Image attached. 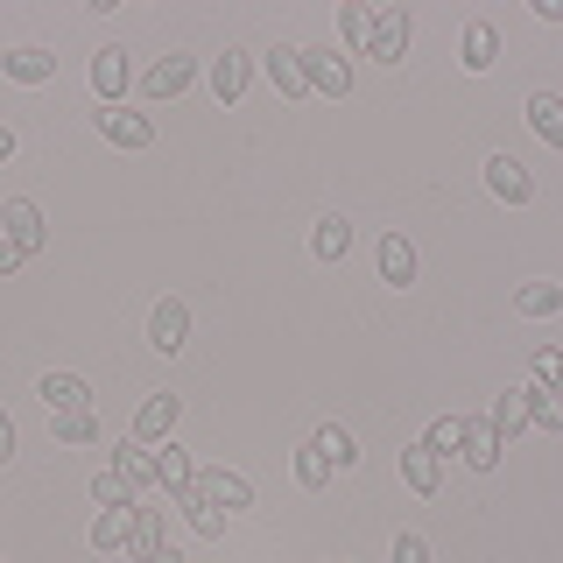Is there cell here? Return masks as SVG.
Returning <instances> with one entry per match:
<instances>
[{"label":"cell","instance_id":"cell-32","mask_svg":"<svg viewBox=\"0 0 563 563\" xmlns=\"http://www.w3.org/2000/svg\"><path fill=\"white\" fill-rule=\"evenodd\" d=\"M92 500L99 507H134V486L120 479V472H99V479H92Z\"/></svg>","mask_w":563,"mask_h":563},{"label":"cell","instance_id":"cell-15","mask_svg":"<svg viewBox=\"0 0 563 563\" xmlns=\"http://www.w3.org/2000/svg\"><path fill=\"white\" fill-rule=\"evenodd\" d=\"M148 451H155V486H169V493H190V479H198V465H190V457L176 451L169 437H163V444H148Z\"/></svg>","mask_w":563,"mask_h":563},{"label":"cell","instance_id":"cell-9","mask_svg":"<svg viewBox=\"0 0 563 563\" xmlns=\"http://www.w3.org/2000/svg\"><path fill=\"white\" fill-rule=\"evenodd\" d=\"M99 134L113 141V148H148V141H155V128L141 113H128V106H106V113H99Z\"/></svg>","mask_w":563,"mask_h":563},{"label":"cell","instance_id":"cell-17","mask_svg":"<svg viewBox=\"0 0 563 563\" xmlns=\"http://www.w3.org/2000/svg\"><path fill=\"white\" fill-rule=\"evenodd\" d=\"M268 78H275V92H310V85H303V49H289V43H275L268 49Z\"/></svg>","mask_w":563,"mask_h":563},{"label":"cell","instance_id":"cell-5","mask_svg":"<svg viewBox=\"0 0 563 563\" xmlns=\"http://www.w3.org/2000/svg\"><path fill=\"white\" fill-rule=\"evenodd\" d=\"M0 78H14V85H49V78H57V57H49L43 43H22V49H8V57H0Z\"/></svg>","mask_w":563,"mask_h":563},{"label":"cell","instance_id":"cell-8","mask_svg":"<svg viewBox=\"0 0 563 563\" xmlns=\"http://www.w3.org/2000/svg\"><path fill=\"white\" fill-rule=\"evenodd\" d=\"M184 339H190V310L176 303V296H169V303H155V317H148V345H155V352H184Z\"/></svg>","mask_w":563,"mask_h":563},{"label":"cell","instance_id":"cell-22","mask_svg":"<svg viewBox=\"0 0 563 563\" xmlns=\"http://www.w3.org/2000/svg\"><path fill=\"white\" fill-rule=\"evenodd\" d=\"M500 437H493V422H465V465L472 472H493V465H500Z\"/></svg>","mask_w":563,"mask_h":563},{"label":"cell","instance_id":"cell-20","mask_svg":"<svg viewBox=\"0 0 563 563\" xmlns=\"http://www.w3.org/2000/svg\"><path fill=\"white\" fill-rule=\"evenodd\" d=\"M380 275L395 282V289H409V282H416V246L401 240V233H387V240H380Z\"/></svg>","mask_w":563,"mask_h":563},{"label":"cell","instance_id":"cell-26","mask_svg":"<svg viewBox=\"0 0 563 563\" xmlns=\"http://www.w3.org/2000/svg\"><path fill=\"white\" fill-rule=\"evenodd\" d=\"M493 57H500V35H493V22H472L465 29V70H493Z\"/></svg>","mask_w":563,"mask_h":563},{"label":"cell","instance_id":"cell-4","mask_svg":"<svg viewBox=\"0 0 563 563\" xmlns=\"http://www.w3.org/2000/svg\"><path fill=\"white\" fill-rule=\"evenodd\" d=\"M486 190L500 205H528V198H536V176H528L515 155H493V163H486Z\"/></svg>","mask_w":563,"mask_h":563},{"label":"cell","instance_id":"cell-13","mask_svg":"<svg viewBox=\"0 0 563 563\" xmlns=\"http://www.w3.org/2000/svg\"><path fill=\"white\" fill-rule=\"evenodd\" d=\"M35 395L49 401V416H70V409H85V395H92V387H85L78 374H43V380H35Z\"/></svg>","mask_w":563,"mask_h":563},{"label":"cell","instance_id":"cell-28","mask_svg":"<svg viewBox=\"0 0 563 563\" xmlns=\"http://www.w3.org/2000/svg\"><path fill=\"white\" fill-rule=\"evenodd\" d=\"M528 422H536V430H563V395H542V387H528Z\"/></svg>","mask_w":563,"mask_h":563},{"label":"cell","instance_id":"cell-27","mask_svg":"<svg viewBox=\"0 0 563 563\" xmlns=\"http://www.w3.org/2000/svg\"><path fill=\"white\" fill-rule=\"evenodd\" d=\"M310 444H317V451H324V457H331V465H339V472H345V465H360V444H352V437L339 430V422H324V430H317V437H310Z\"/></svg>","mask_w":563,"mask_h":563},{"label":"cell","instance_id":"cell-1","mask_svg":"<svg viewBox=\"0 0 563 563\" xmlns=\"http://www.w3.org/2000/svg\"><path fill=\"white\" fill-rule=\"evenodd\" d=\"M303 85L324 99H345L352 92V64L339 57V49H303Z\"/></svg>","mask_w":563,"mask_h":563},{"label":"cell","instance_id":"cell-18","mask_svg":"<svg viewBox=\"0 0 563 563\" xmlns=\"http://www.w3.org/2000/svg\"><path fill=\"white\" fill-rule=\"evenodd\" d=\"M128 536H134V507H106V515L92 521V550H128Z\"/></svg>","mask_w":563,"mask_h":563},{"label":"cell","instance_id":"cell-16","mask_svg":"<svg viewBox=\"0 0 563 563\" xmlns=\"http://www.w3.org/2000/svg\"><path fill=\"white\" fill-rule=\"evenodd\" d=\"M113 472H120V479H128V486L141 493V486H148V479H155V451H148V444H141V437H128V444H120V451H113Z\"/></svg>","mask_w":563,"mask_h":563},{"label":"cell","instance_id":"cell-33","mask_svg":"<svg viewBox=\"0 0 563 563\" xmlns=\"http://www.w3.org/2000/svg\"><path fill=\"white\" fill-rule=\"evenodd\" d=\"M536 387L542 395H563V352H550V345L536 352Z\"/></svg>","mask_w":563,"mask_h":563},{"label":"cell","instance_id":"cell-21","mask_svg":"<svg viewBox=\"0 0 563 563\" xmlns=\"http://www.w3.org/2000/svg\"><path fill=\"white\" fill-rule=\"evenodd\" d=\"M92 85H99L106 106H120V92H128V57H120V49H99V57H92Z\"/></svg>","mask_w":563,"mask_h":563},{"label":"cell","instance_id":"cell-29","mask_svg":"<svg viewBox=\"0 0 563 563\" xmlns=\"http://www.w3.org/2000/svg\"><path fill=\"white\" fill-rule=\"evenodd\" d=\"M310 246H317V261H339L345 246H352V225H345V219H324V225L310 233Z\"/></svg>","mask_w":563,"mask_h":563},{"label":"cell","instance_id":"cell-40","mask_svg":"<svg viewBox=\"0 0 563 563\" xmlns=\"http://www.w3.org/2000/svg\"><path fill=\"white\" fill-rule=\"evenodd\" d=\"M148 563H184V556H176V550H163V556H148Z\"/></svg>","mask_w":563,"mask_h":563},{"label":"cell","instance_id":"cell-7","mask_svg":"<svg viewBox=\"0 0 563 563\" xmlns=\"http://www.w3.org/2000/svg\"><path fill=\"white\" fill-rule=\"evenodd\" d=\"M190 78H198V64H190V57H176V49H169L163 64H148L141 92H148V99H176V92H190Z\"/></svg>","mask_w":563,"mask_h":563},{"label":"cell","instance_id":"cell-38","mask_svg":"<svg viewBox=\"0 0 563 563\" xmlns=\"http://www.w3.org/2000/svg\"><path fill=\"white\" fill-rule=\"evenodd\" d=\"M14 261H22V254H14V240H8V233H0V275H8V268H14Z\"/></svg>","mask_w":563,"mask_h":563},{"label":"cell","instance_id":"cell-2","mask_svg":"<svg viewBox=\"0 0 563 563\" xmlns=\"http://www.w3.org/2000/svg\"><path fill=\"white\" fill-rule=\"evenodd\" d=\"M0 233H8L14 240V254H43V211H35L29 198H8V205H0Z\"/></svg>","mask_w":563,"mask_h":563},{"label":"cell","instance_id":"cell-14","mask_svg":"<svg viewBox=\"0 0 563 563\" xmlns=\"http://www.w3.org/2000/svg\"><path fill=\"white\" fill-rule=\"evenodd\" d=\"M401 479H409V493H437V479H444V457H437L430 444H409V451H401Z\"/></svg>","mask_w":563,"mask_h":563},{"label":"cell","instance_id":"cell-23","mask_svg":"<svg viewBox=\"0 0 563 563\" xmlns=\"http://www.w3.org/2000/svg\"><path fill=\"white\" fill-rule=\"evenodd\" d=\"M528 128L550 141V148H563V99L556 92H536V99H528Z\"/></svg>","mask_w":563,"mask_h":563},{"label":"cell","instance_id":"cell-34","mask_svg":"<svg viewBox=\"0 0 563 563\" xmlns=\"http://www.w3.org/2000/svg\"><path fill=\"white\" fill-rule=\"evenodd\" d=\"M366 29H374V14H366V8H339V35L360 49V57H366Z\"/></svg>","mask_w":563,"mask_h":563},{"label":"cell","instance_id":"cell-25","mask_svg":"<svg viewBox=\"0 0 563 563\" xmlns=\"http://www.w3.org/2000/svg\"><path fill=\"white\" fill-rule=\"evenodd\" d=\"M176 507H184V521L198 528V536H225V515H219V507L205 500L198 486H190V493H176Z\"/></svg>","mask_w":563,"mask_h":563},{"label":"cell","instance_id":"cell-12","mask_svg":"<svg viewBox=\"0 0 563 563\" xmlns=\"http://www.w3.org/2000/svg\"><path fill=\"white\" fill-rule=\"evenodd\" d=\"M493 437H500V444H515V437L528 430V387H507V395L500 401H493Z\"/></svg>","mask_w":563,"mask_h":563},{"label":"cell","instance_id":"cell-30","mask_svg":"<svg viewBox=\"0 0 563 563\" xmlns=\"http://www.w3.org/2000/svg\"><path fill=\"white\" fill-rule=\"evenodd\" d=\"M437 457H451V451H465V416H444V422H430V437H422Z\"/></svg>","mask_w":563,"mask_h":563},{"label":"cell","instance_id":"cell-39","mask_svg":"<svg viewBox=\"0 0 563 563\" xmlns=\"http://www.w3.org/2000/svg\"><path fill=\"white\" fill-rule=\"evenodd\" d=\"M8 155H14V128H0V163H8Z\"/></svg>","mask_w":563,"mask_h":563},{"label":"cell","instance_id":"cell-31","mask_svg":"<svg viewBox=\"0 0 563 563\" xmlns=\"http://www.w3.org/2000/svg\"><path fill=\"white\" fill-rule=\"evenodd\" d=\"M92 437H99V416H92V409L57 416V444H92Z\"/></svg>","mask_w":563,"mask_h":563},{"label":"cell","instance_id":"cell-24","mask_svg":"<svg viewBox=\"0 0 563 563\" xmlns=\"http://www.w3.org/2000/svg\"><path fill=\"white\" fill-rule=\"evenodd\" d=\"M515 310H521V317H556V310H563V282H521Z\"/></svg>","mask_w":563,"mask_h":563},{"label":"cell","instance_id":"cell-19","mask_svg":"<svg viewBox=\"0 0 563 563\" xmlns=\"http://www.w3.org/2000/svg\"><path fill=\"white\" fill-rule=\"evenodd\" d=\"M246 78H254V64H246L240 49L211 57V92H219V99H240V92H246Z\"/></svg>","mask_w":563,"mask_h":563},{"label":"cell","instance_id":"cell-35","mask_svg":"<svg viewBox=\"0 0 563 563\" xmlns=\"http://www.w3.org/2000/svg\"><path fill=\"white\" fill-rule=\"evenodd\" d=\"M296 479H303V486H324V479H331V457L317 451V444H310V451H296Z\"/></svg>","mask_w":563,"mask_h":563},{"label":"cell","instance_id":"cell-36","mask_svg":"<svg viewBox=\"0 0 563 563\" xmlns=\"http://www.w3.org/2000/svg\"><path fill=\"white\" fill-rule=\"evenodd\" d=\"M395 563H430V542H422L416 528H401V536H395Z\"/></svg>","mask_w":563,"mask_h":563},{"label":"cell","instance_id":"cell-11","mask_svg":"<svg viewBox=\"0 0 563 563\" xmlns=\"http://www.w3.org/2000/svg\"><path fill=\"white\" fill-rule=\"evenodd\" d=\"M128 550H134V563H148V556L169 550V542H163V507H141V500H134V536H128Z\"/></svg>","mask_w":563,"mask_h":563},{"label":"cell","instance_id":"cell-6","mask_svg":"<svg viewBox=\"0 0 563 563\" xmlns=\"http://www.w3.org/2000/svg\"><path fill=\"white\" fill-rule=\"evenodd\" d=\"M176 416H184V401H176V395H148L134 409V437H141V444H163V437L176 430Z\"/></svg>","mask_w":563,"mask_h":563},{"label":"cell","instance_id":"cell-37","mask_svg":"<svg viewBox=\"0 0 563 563\" xmlns=\"http://www.w3.org/2000/svg\"><path fill=\"white\" fill-rule=\"evenodd\" d=\"M14 457V422H8V409H0V465Z\"/></svg>","mask_w":563,"mask_h":563},{"label":"cell","instance_id":"cell-3","mask_svg":"<svg viewBox=\"0 0 563 563\" xmlns=\"http://www.w3.org/2000/svg\"><path fill=\"white\" fill-rule=\"evenodd\" d=\"M401 49H409V14H401V8H380V14H374V29H366V57L395 64Z\"/></svg>","mask_w":563,"mask_h":563},{"label":"cell","instance_id":"cell-10","mask_svg":"<svg viewBox=\"0 0 563 563\" xmlns=\"http://www.w3.org/2000/svg\"><path fill=\"white\" fill-rule=\"evenodd\" d=\"M190 486H198L211 507H225V515H233V507H254V486H246L240 472H198Z\"/></svg>","mask_w":563,"mask_h":563}]
</instances>
